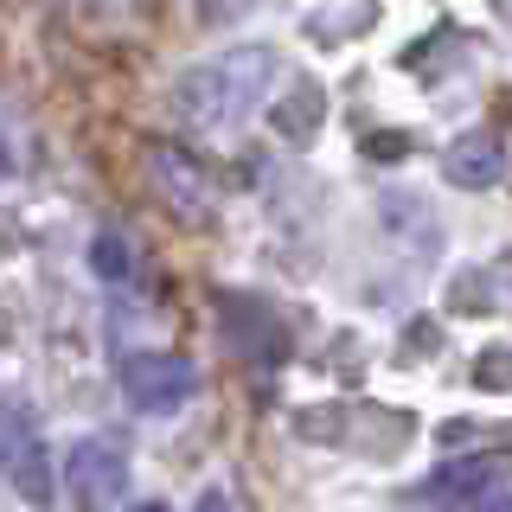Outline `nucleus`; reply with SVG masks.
<instances>
[{"label": "nucleus", "mask_w": 512, "mask_h": 512, "mask_svg": "<svg viewBox=\"0 0 512 512\" xmlns=\"http://www.w3.org/2000/svg\"><path fill=\"white\" fill-rule=\"evenodd\" d=\"M276 52L269 45H237V52H224L212 64H199V71H186L180 84H173V109L192 122V128H244L256 109H263L269 84H276Z\"/></svg>", "instance_id": "obj_1"}, {"label": "nucleus", "mask_w": 512, "mask_h": 512, "mask_svg": "<svg viewBox=\"0 0 512 512\" xmlns=\"http://www.w3.org/2000/svg\"><path fill=\"white\" fill-rule=\"evenodd\" d=\"M295 436L327 442V448H352V455H372V461H391V455H404V442L416 436V423L404 410H378V404H359V410L327 404V410H301Z\"/></svg>", "instance_id": "obj_2"}, {"label": "nucleus", "mask_w": 512, "mask_h": 512, "mask_svg": "<svg viewBox=\"0 0 512 512\" xmlns=\"http://www.w3.org/2000/svg\"><path fill=\"white\" fill-rule=\"evenodd\" d=\"M512 461L506 448H487V455H468V461H442L429 480H416L410 500L416 506H487V512H506L512 506Z\"/></svg>", "instance_id": "obj_3"}, {"label": "nucleus", "mask_w": 512, "mask_h": 512, "mask_svg": "<svg viewBox=\"0 0 512 512\" xmlns=\"http://www.w3.org/2000/svg\"><path fill=\"white\" fill-rule=\"evenodd\" d=\"M218 340L224 352H237L244 365H263V372H276L288 365V352H295V333H288V320L269 308L263 295H218Z\"/></svg>", "instance_id": "obj_4"}, {"label": "nucleus", "mask_w": 512, "mask_h": 512, "mask_svg": "<svg viewBox=\"0 0 512 512\" xmlns=\"http://www.w3.org/2000/svg\"><path fill=\"white\" fill-rule=\"evenodd\" d=\"M116 378H122V397L141 416H173V410L192 404V391H199V365L180 359V352H128Z\"/></svg>", "instance_id": "obj_5"}, {"label": "nucleus", "mask_w": 512, "mask_h": 512, "mask_svg": "<svg viewBox=\"0 0 512 512\" xmlns=\"http://www.w3.org/2000/svg\"><path fill=\"white\" fill-rule=\"evenodd\" d=\"M64 487H71V500L90 506V512L122 506L128 500V455L109 436L71 442V455H64Z\"/></svg>", "instance_id": "obj_6"}, {"label": "nucleus", "mask_w": 512, "mask_h": 512, "mask_svg": "<svg viewBox=\"0 0 512 512\" xmlns=\"http://www.w3.org/2000/svg\"><path fill=\"white\" fill-rule=\"evenodd\" d=\"M148 173H154L160 199H167V212L180 224H205V218H212L218 186H212V167H205V160H192L186 148H173V141H154V148H148Z\"/></svg>", "instance_id": "obj_7"}, {"label": "nucleus", "mask_w": 512, "mask_h": 512, "mask_svg": "<svg viewBox=\"0 0 512 512\" xmlns=\"http://www.w3.org/2000/svg\"><path fill=\"white\" fill-rule=\"evenodd\" d=\"M442 180H448V186H468V192L500 186V180H506V135H500V128H474V135L448 141Z\"/></svg>", "instance_id": "obj_8"}, {"label": "nucleus", "mask_w": 512, "mask_h": 512, "mask_svg": "<svg viewBox=\"0 0 512 512\" xmlns=\"http://www.w3.org/2000/svg\"><path fill=\"white\" fill-rule=\"evenodd\" d=\"M320 109H327L320 84H314V77H295V84H288V96L269 109V122H276V135H288V141H314V135H320Z\"/></svg>", "instance_id": "obj_9"}, {"label": "nucleus", "mask_w": 512, "mask_h": 512, "mask_svg": "<svg viewBox=\"0 0 512 512\" xmlns=\"http://www.w3.org/2000/svg\"><path fill=\"white\" fill-rule=\"evenodd\" d=\"M32 448H39V416L26 404H0V480H13Z\"/></svg>", "instance_id": "obj_10"}, {"label": "nucleus", "mask_w": 512, "mask_h": 512, "mask_svg": "<svg viewBox=\"0 0 512 512\" xmlns=\"http://www.w3.org/2000/svg\"><path fill=\"white\" fill-rule=\"evenodd\" d=\"M90 269L103 282H128L135 276V244H128L122 231H96V244H90Z\"/></svg>", "instance_id": "obj_11"}, {"label": "nucleus", "mask_w": 512, "mask_h": 512, "mask_svg": "<svg viewBox=\"0 0 512 512\" xmlns=\"http://www.w3.org/2000/svg\"><path fill=\"white\" fill-rule=\"evenodd\" d=\"M250 7H256V0H199V20L205 26H231V20H244Z\"/></svg>", "instance_id": "obj_12"}, {"label": "nucleus", "mask_w": 512, "mask_h": 512, "mask_svg": "<svg viewBox=\"0 0 512 512\" xmlns=\"http://www.w3.org/2000/svg\"><path fill=\"white\" fill-rule=\"evenodd\" d=\"M480 391H506V352L500 346L480 352Z\"/></svg>", "instance_id": "obj_13"}, {"label": "nucleus", "mask_w": 512, "mask_h": 512, "mask_svg": "<svg viewBox=\"0 0 512 512\" xmlns=\"http://www.w3.org/2000/svg\"><path fill=\"white\" fill-rule=\"evenodd\" d=\"M404 148H410L404 135H378V141H372V154H404Z\"/></svg>", "instance_id": "obj_14"}, {"label": "nucleus", "mask_w": 512, "mask_h": 512, "mask_svg": "<svg viewBox=\"0 0 512 512\" xmlns=\"http://www.w3.org/2000/svg\"><path fill=\"white\" fill-rule=\"evenodd\" d=\"M7 173H13V154H7V141H0V180H7Z\"/></svg>", "instance_id": "obj_15"}]
</instances>
